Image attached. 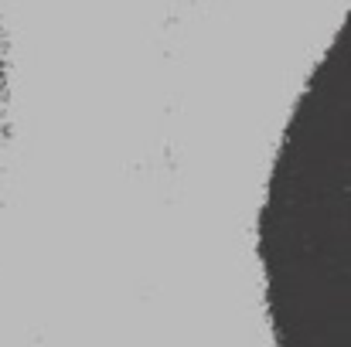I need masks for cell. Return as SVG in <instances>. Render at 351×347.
<instances>
[{"label": "cell", "mask_w": 351, "mask_h": 347, "mask_svg": "<svg viewBox=\"0 0 351 347\" xmlns=\"http://www.w3.org/2000/svg\"><path fill=\"white\" fill-rule=\"evenodd\" d=\"M7 136V72H3V55H0V150Z\"/></svg>", "instance_id": "6da1fadb"}]
</instances>
